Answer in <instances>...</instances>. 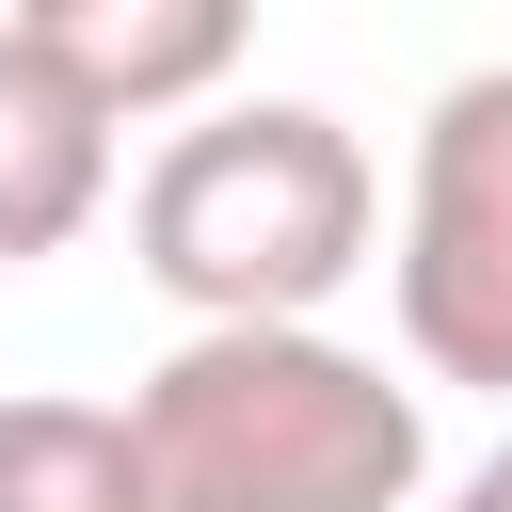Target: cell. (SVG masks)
Wrapping results in <instances>:
<instances>
[{"instance_id": "cell-5", "label": "cell", "mask_w": 512, "mask_h": 512, "mask_svg": "<svg viewBox=\"0 0 512 512\" xmlns=\"http://www.w3.org/2000/svg\"><path fill=\"white\" fill-rule=\"evenodd\" d=\"M96 208H112V112L0 16V272L64 256Z\"/></svg>"}, {"instance_id": "cell-4", "label": "cell", "mask_w": 512, "mask_h": 512, "mask_svg": "<svg viewBox=\"0 0 512 512\" xmlns=\"http://www.w3.org/2000/svg\"><path fill=\"white\" fill-rule=\"evenodd\" d=\"M16 32L112 128H160V112H224V80L256 48V0H16Z\"/></svg>"}, {"instance_id": "cell-1", "label": "cell", "mask_w": 512, "mask_h": 512, "mask_svg": "<svg viewBox=\"0 0 512 512\" xmlns=\"http://www.w3.org/2000/svg\"><path fill=\"white\" fill-rule=\"evenodd\" d=\"M160 512H416L432 416L384 352L320 320H192L128 384Z\"/></svg>"}, {"instance_id": "cell-2", "label": "cell", "mask_w": 512, "mask_h": 512, "mask_svg": "<svg viewBox=\"0 0 512 512\" xmlns=\"http://www.w3.org/2000/svg\"><path fill=\"white\" fill-rule=\"evenodd\" d=\"M368 240H384V176L320 96H224L128 192V256L176 320H320L368 272Z\"/></svg>"}, {"instance_id": "cell-8", "label": "cell", "mask_w": 512, "mask_h": 512, "mask_svg": "<svg viewBox=\"0 0 512 512\" xmlns=\"http://www.w3.org/2000/svg\"><path fill=\"white\" fill-rule=\"evenodd\" d=\"M448 512H464V496H448Z\"/></svg>"}, {"instance_id": "cell-7", "label": "cell", "mask_w": 512, "mask_h": 512, "mask_svg": "<svg viewBox=\"0 0 512 512\" xmlns=\"http://www.w3.org/2000/svg\"><path fill=\"white\" fill-rule=\"evenodd\" d=\"M464 512H512V432H496V464L464 480Z\"/></svg>"}, {"instance_id": "cell-3", "label": "cell", "mask_w": 512, "mask_h": 512, "mask_svg": "<svg viewBox=\"0 0 512 512\" xmlns=\"http://www.w3.org/2000/svg\"><path fill=\"white\" fill-rule=\"evenodd\" d=\"M384 288H400V352L432 384H496L512 400V64H464L416 112Z\"/></svg>"}, {"instance_id": "cell-6", "label": "cell", "mask_w": 512, "mask_h": 512, "mask_svg": "<svg viewBox=\"0 0 512 512\" xmlns=\"http://www.w3.org/2000/svg\"><path fill=\"white\" fill-rule=\"evenodd\" d=\"M0 512H160L128 400H80V384H16V400H0Z\"/></svg>"}]
</instances>
